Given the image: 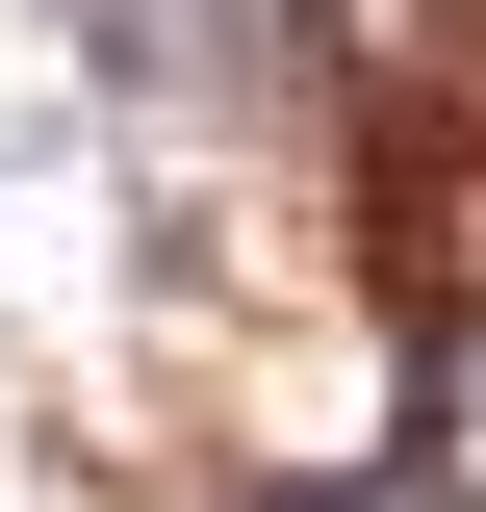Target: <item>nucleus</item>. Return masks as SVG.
<instances>
[{
    "mask_svg": "<svg viewBox=\"0 0 486 512\" xmlns=\"http://www.w3.org/2000/svg\"><path fill=\"white\" fill-rule=\"evenodd\" d=\"M282 512H333V487H282Z\"/></svg>",
    "mask_w": 486,
    "mask_h": 512,
    "instance_id": "nucleus-1",
    "label": "nucleus"
}]
</instances>
